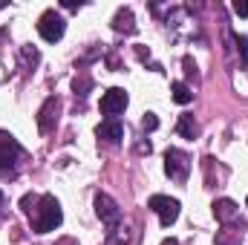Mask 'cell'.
<instances>
[{"label":"cell","mask_w":248,"mask_h":245,"mask_svg":"<svg viewBox=\"0 0 248 245\" xmlns=\"http://www.w3.org/2000/svg\"><path fill=\"white\" fill-rule=\"evenodd\" d=\"M63 222V214H61V205L52 193H44L35 205V216H32V231L38 234H49L55 231L58 225Z\"/></svg>","instance_id":"cell-1"},{"label":"cell","mask_w":248,"mask_h":245,"mask_svg":"<svg viewBox=\"0 0 248 245\" xmlns=\"http://www.w3.org/2000/svg\"><path fill=\"white\" fill-rule=\"evenodd\" d=\"M58 113H61V101H58L55 95H49V98L44 101V107L38 110V130H41V133L55 130V124H58Z\"/></svg>","instance_id":"cell-9"},{"label":"cell","mask_w":248,"mask_h":245,"mask_svg":"<svg viewBox=\"0 0 248 245\" xmlns=\"http://www.w3.org/2000/svg\"><path fill=\"white\" fill-rule=\"evenodd\" d=\"M170 92H173V101H176V104H190V101H193V90L187 87L185 81H173Z\"/></svg>","instance_id":"cell-13"},{"label":"cell","mask_w":248,"mask_h":245,"mask_svg":"<svg viewBox=\"0 0 248 245\" xmlns=\"http://www.w3.org/2000/svg\"><path fill=\"white\" fill-rule=\"evenodd\" d=\"M147 208L159 214V222H162L165 228H170V225L179 219V208H182V205H179V199H170V196L156 193V196L147 199Z\"/></svg>","instance_id":"cell-5"},{"label":"cell","mask_w":248,"mask_h":245,"mask_svg":"<svg viewBox=\"0 0 248 245\" xmlns=\"http://www.w3.org/2000/svg\"><path fill=\"white\" fill-rule=\"evenodd\" d=\"M20 58H23V63H26V66H38V61H41V52H38L35 46H29V44H26V46H20Z\"/></svg>","instance_id":"cell-15"},{"label":"cell","mask_w":248,"mask_h":245,"mask_svg":"<svg viewBox=\"0 0 248 245\" xmlns=\"http://www.w3.org/2000/svg\"><path fill=\"white\" fill-rule=\"evenodd\" d=\"M98 138L101 141H107V144H119L124 138V122L122 119H104V122L98 124Z\"/></svg>","instance_id":"cell-10"},{"label":"cell","mask_w":248,"mask_h":245,"mask_svg":"<svg viewBox=\"0 0 248 245\" xmlns=\"http://www.w3.org/2000/svg\"><path fill=\"white\" fill-rule=\"evenodd\" d=\"M176 133H179L182 138H196L199 124H196V119H193L190 113H182V116H179V122H176Z\"/></svg>","instance_id":"cell-12"},{"label":"cell","mask_w":248,"mask_h":245,"mask_svg":"<svg viewBox=\"0 0 248 245\" xmlns=\"http://www.w3.org/2000/svg\"><path fill=\"white\" fill-rule=\"evenodd\" d=\"M0 205H3V190H0Z\"/></svg>","instance_id":"cell-22"},{"label":"cell","mask_w":248,"mask_h":245,"mask_svg":"<svg viewBox=\"0 0 248 245\" xmlns=\"http://www.w3.org/2000/svg\"><path fill=\"white\" fill-rule=\"evenodd\" d=\"M90 87H93V81H90L87 75H81V78H75V81H72V90H75V95H81V98L87 95V90H90Z\"/></svg>","instance_id":"cell-16"},{"label":"cell","mask_w":248,"mask_h":245,"mask_svg":"<svg viewBox=\"0 0 248 245\" xmlns=\"http://www.w3.org/2000/svg\"><path fill=\"white\" fill-rule=\"evenodd\" d=\"M95 214H98V219L110 228V237L116 240V231H119V222H122V208L116 205V199L107 196V193H98V196H95Z\"/></svg>","instance_id":"cell-4"},{"label":"cell","mask_w":248,"mask_h":245,"mask_svg":"<svg viewBox=\"0 0 248 245\" xmlns=\"http://www.w3.org/2000/svg\"><path fill=\"white\" fill-rule=\"evenodd\" d=\"M113 29H116V32H124V35L136 32V23H133V12H130V9H119V12H116Z\"/></svg>","instance_id":"cell-11"},{"label":"cell","mask_w":248,"mask_h":245,"mask_svg":"<svg viewBox=\"0 0 248 245\" xmlns=\"http://www.w3.org/2000/svg\"><path fill=\"white\" fill-rule=\"evenodd\" d=\"M20 156H23V147L17 144V138L12 133H0V170H12Z\"/></svg>","instance_id":"cell-7"},{"label":"cell","mask_w":248,"mask_h":245,"mask_svg":"<svg viewBox=\"0 0 248 245\" xmlns=\"http://www.w3.org/2000/svg\"><path fill=\"white\" fill-rule=\"evenodd\" d=\"M214 216H217V222H219L225 231H237V234L246 231V219L240 216V208H237V202H231V199H217V202H214Z\"/></svg>","instance_id":"cell-2"},{"label":"cell","mask_w":248,"mask_h":245,"mask_svg":"<svg viewBox=\"0 0 248 245\" xmlns=\"http://www.w3.org/2000/svg\"><path fill=\"white\" fill-rule=\"evenodd\" d=\"M35 205H38V199H35V196H32V193H26V196H23V199H20V208H23V211H26V214H32V208H35Z\"/></svg>","instance_id":"cell-19"},{"label":"cell","mask_w":248,"mask_h":245,"mask_svg":"<svg viewBox=\"0 0 248 245\" xmlns=\"http://www.w3.org/2000/svg\"><path fill=\"white\" fill-rule=\"evenodd\" d=\"M38 32H41V38L46 44H55V41H61L63 32H66V20H63L55 9H46L41 15V20H38Z\"/></svg>","instance_id":"cell-6"},{"label":"cell","mask_w":248,"mask_h":245,"mask_svg":"<svg viewBox=\"0 0 248 245\" xmlns=\"http://www.w3.org/2000/svg\"><path fill=\"white\" fill-rule=\"evenodd\" d=\"M234 41H237V46H240V55H243V66L248 63V38L246 35H234Z\"/></svg>","instance_id":"cell-18"},{"label":"cell","mask_w":248,"mask_h":245,"mask_svg":"<svg viewBox=\"0 0 248 245\" xmlns=\"http://www.w3.org/2000/svg\"><path fill=\"white\" fill-rule=\"evenodd\" d=\"M141 127H144L147 133H153V130L159 127V116H156V113H144V119H141Z\"/></svg>","instance_id":"cell-17"},{"label":"cell","mask_w":248,"mask_h":245,"mask_svg":"<svg viewBox=\"0 0 248 245\" xmlns=\"http://www.w3.org/2000/svg\"><path fill=\"white\" fill-rule=\"evenodd\" d=\"M240 237H243V234H237V231H225V228H222V231L217 234L214 245H240Z\"/></svg>","instance_id":"cell-14"},{"label":"cell","mask_w":248,"mask_h":245,"mask_svg":"<svg viewBox=\"0 0 248 245\" xmlns=\"http://www.w3.org/2000/svg\"><path fill=\"white\" fill-rule=\"evenodd\" d=\"M165 173L173 179V182L185 184L190 176V156L179 147H168L165 150Z\"/></svg>","instance_id":"cell-3"},{"label":"cell","mask_w":248,"mask_h":245,"mask_svg":"<svg viewBox=\"0 0 248 245\" xmlns=\"http://www.w3.org/2000/svg\"><path fill=\"white\" fill-rule=\"evenodd\" d=\"M136 55H139V61H147V58H150V49H144V46H136Z\"/></svg>","instance_id":"cell-21"},{"label":"cell","mask_w":248,"mask_h":245,"mask_svg":"<svg viewBox=\"0 0 248 245\" xmlns=\"http://www.w3.org/2000/svg\"><path fill=\"white\" fill-rule=\"evenodd\" d=\"M246 205H248V202H246Z\"/></svg>","instance_id":"cell-23"},{"label":"cell","mask_w":248,"mask_h":245,"mask_svg":"<svg viewBox=\"0 0 248 245\" xmlns=\"http://www.w3.org/2000/svg\"><path fill=\"white\" fill-rule=\"evenodd\" d=\"M234 12H237L240 17H248V0H237V3H234Z\"/></svg>","instance_id":"cell-20"},{"label":"cell","mask_w":248,"mask_h":245,"mask_svg":"<svg viewBox=\"0 0 248 245\" xmlns=\"http://www.w3.org/2000/svg\"><path fill=\"white\" fill-rule=\"evenodd\" d=\"M127 92H124L122 87H110L104 95H101V113L107 116V119H119V113L127 110Z\"/></svg>","instance_id":"cell-8"}]
</instances>
